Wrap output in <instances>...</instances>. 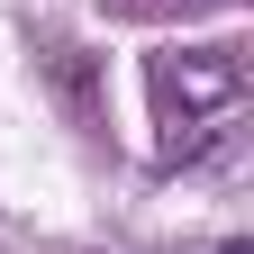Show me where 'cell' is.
Wrapping results in <instances>:
<instances>
[{
    "instance_id": "1",
    "label": "cell",
    "mask_w": 254,
    "mask_h": 254,
    "mask_svg": "<svg viewBox=\"0 0 254 254\" xmlns=\"http://www.w3.org/2000/svg\"><path fill=\"white\" fill-rule=\"evenodd\" d=\"M154 100H164V118H227V109L245 100V46L154 55Z\"/></svg>"
},
{
    "instance_id": "2",
    "label": "cell",
    "mask_w": 254,
    "mask_h": 254,
    "mask_svg": "<svg viewBox=\"0 0 254 254\" xmlns=\"http://www.w3.org/2000/svg\"><path fill=\"white\" fill-rule=\"evenodd\" d=\"M37 73L55 82V100L73 109V127H91V136L109 127V100H100V55H82V46H46V55H37Z\"/></svg>"
},
{
    "instance_id": "3",
    "label": "cell",
    "mask_w": 254,
    "mask_h": 254,
    "mask_svg": "<svg viewBox=\"0 0 254 254\" xmlns=\"http://www.w3.org/2000/svg\"><path fill=\"white\" fill-rule=\"evenodd\" d=\"M118 18H190V9H218V0H109Z\"/></svg>"
}]
</instances>
